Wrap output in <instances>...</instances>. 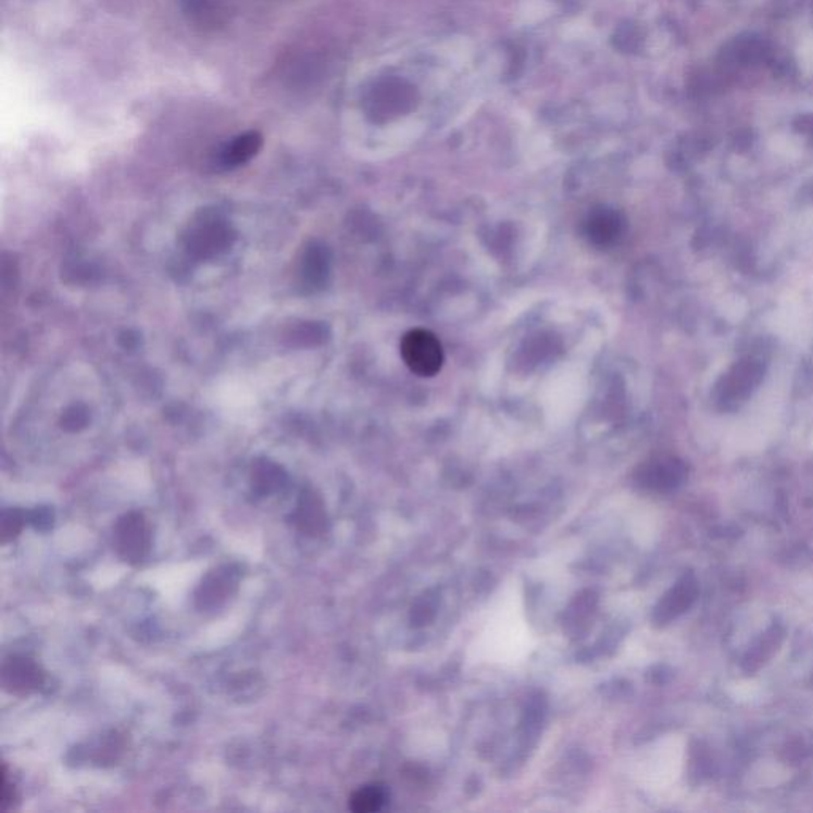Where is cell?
Listing matches in <instances>:
<instances>
[{
    "mask_svg": "<svg viewBox=\"0 0 813 813\" xmlns=\"http://www.w3.org/2000/svg\"><path fill=\"white\" fill-rule=\"evenodd\" d=\"M295 522L299 529L312 536V534L322 533L326 516L316 499L305 498L299 505L298 512H296Z\"/></svg>",
    "mask_w": 813,
    "mask_h": 813,
    "instance_id": "obj_11",
    "label": "cell"
},
{
    "mask_svg": "<svg viewBox=\"0 0 813 813\" xmlns=\"http://www.w3.org/2000/svg\"><path fill=\"white\" fill-rule=\"evenodd\" d=\"M785 639H787V628H785L784 623H771V625L767 626V628L764 629L752 643H750L749 649L743 653L742 663H740L743 674H756V672L763 670L766 664H770L775 654L780 651Z\"/></svg>",
    "mask_w": 813,
    "mask_h": 813,
    "instance_id": "obj_6",
    "label": "cell"
},
{
    "mask_svg": "<svg viewBox=\"0 0 813 813\" xmlns=\"http://www.w3.org/2000/svg\"><path fill=\"white\" fill-rule=\"evenodd\" d=\"M763 378V363L753 357L742 358L716 382L713 401L718 409L736 410L756 391Z\"/></svg>",
    "mask_w": 813,
    "mask_h": 813,
    "instance_id": "obj_1",
    "label": "cell"
},
{
    "mask_svg": "<svg viewBox=\"0 0 813 813\" xmlns=\"http://www.w3.org/2000/svg\"><path fill=\"white\" fill-rule=\"evenodd\" d=\"M27 516L16 509L5 510V512L2 513V522H0V526H2L3 542L15 539V537L18 536L21 529H23L24 523H26Z\"/></svg>",
    "mask_w": 813,
    "mask_h": 813,
    "instance_id": "obj_13",
    "label": "cell"
},
{
    "mask_svg": "<svg viewBox=\"0 0 813 813\" xmlns=\"http://www.w3.org/2000/svg\"><path fill=\"white\" fill-rule=\"evenodd\" d=\"M237 587V572L233 567H220L203 578L196 592L199 609H218Z\"/></svg>",
    "mask_w": 813,
    "mask_h": 813,
    "instance_id": "obj_7",
    "label": "cell"
},
{
    "mask_svg": "<svg viewBox=\"0 0 813 813\" xmlns=\"http://www.w3.org/2000/svg\"><path fill=\"white\" fill-rule=\"evenodd\" d=\"M113 542L126 563L140 564L151 549V530L142 513H127L116 522Z\"/></svg>",
    "mask_w": 813,
    "mask_h": 813,
    "instance_id": "obj_3",
    "label": "cell"
},
{
    "mask_svg": "<svg viewBox=\"0 0 813 813\" xmlns=\"http://www.w3.org/2000/svg\"><path fill=\"white\" fill-rule=\"evenodd\" d=\"M261 145H263V136L260 133L251 130V133L243 134L226 148L223 154V163L229 165V167L230 165L247 163L260 151Z\"/></svg>",
    "mask_w": 813,
    "mask_h": 813,
    "instance_id": "obj_10",
    "label": "cell"
},
{
    "mask_svg": "<svg viewBox=\"0 0 813 813\" xmlns=\"http://www.w3.org/2000/svg\"><path fill=\"white\" fill-rule=\"evenodd\" d=\"M2 684L7 690L18 695L36 690L41 684L39 666L27 658H12L3 664Z\"/></svg>",
    "mask_w": 813,
    "mask_h": 813,
    "instance_id": "obj_8",
    "label": "cell"
},
{
    "mask_svg": "<svg viewBox=\"0 0 813 813\" xmlns=\"http://www.w3.org/2000/svg\"><path fill=\"white\" fill-rule=\"evenodd\" d=\"M402 360L413 374L434 377L443 366L442 343L430 330L413 329L401 343Z\"/></svg>",
    "mask_w": 813,
    "mask_h": 813,
    "instance_id": "obj_2",
    "label": "cell"
},
{
    "mask_svg": "<svg viewBox=\"0 0 813 813\" xmlns=\"http://www.w3.org/2000/svg\"><path fill=\"white\" fill-rule=\"evenodd\" d=\"M29 522L37 529L45 530L53 526V515H51L50 510L37 509L36 512L29 513Z\"/></svg>",
    "mask_w": 813,
    "mask_h": 813,
    "instance_id": "obj_16",
    "label": "cell"
},
{
    "mask_svg": "<svg viewBox=\"0 0 813 813\" xmlns=\"http://www.w3.org/2000/svg\"><path fill=\"white\" fill-rule=\"evenodd\" d=\"M699 598V581L695 572L688 571L664 592L654 605L651 622L656 628H664L688 612Z\"/></svg>",
    "mask_w": 813,
    "mask_h": 813,
    "instance_id": "obj_4",
    "label": "cell"
},
{
    "mask_svg": "<svg viewBox=\"0 0 813 813\" xmlns=\"http://www.w3.org/2000/svg\"><path fill=\"white\" fill-rule=\"evenodd\" d=\"M263 472H258L257 474V481H254V485H257L258 491L263 492V495H267V492L274 491V489L278 488V484H280V477H278L277 472H274L275 468L271 467H264L261 468Z\"/></svg>",
    "mask_w": 813,
    "mask_h": 813,
    "instance_id": "obj_15",
    "label": "cell"
},
{
    "mask_svg": "<svg viewBox=\"0 0 813 813\" xmlns=\"http://www.w3.org/2000/svg\"><path fill=\"white\" fill-rule=\"evenodd\" d=\"M623 222L615 210L595 209L585 222V234L588 240L596 245H609L615 242L622 234Z\"/></svg>",
    "mask_w": 813,
    "mask_h": 813,
    "instance_id": "obj_9",
    "label": "cell"
},
{
    "mask_svg": "<svg viewBox=\"0 0 813 813\" xmlns=\"http://www.w3.org/2000/svg\"><path fill=\"white\" fill-rule=\"evenodd\" d=\"M687 466L674 456L654 458L637 472V484L651 492H671L687 480Z\"/></svg>",
    "mask_w": 813,
    "mask_h": 813,
    "instance_id": "obj_5",
    "label": "cell"
},
{
    "mask_svg": "<svg viewBox=\"0 0 813 813\" xmlns=\"http://www.w3.org/2000/svg\"><path fill=\"white\" fill-rule=\"evenodd\" d=\"M387 801V793L378 785L360 788L350 799V809L357 813L378 812Z\"/></svg>",
    "mask_w": 813,
    "mask_h": 813,
    "instance_id": "obj_12",
    "label": "cell"
},
{
    "mask_svg": "<svg viewBox=\"0 0 813 813\" xmlns=\"http://www.w3.org/2000/svg\"><path fill=\"white\" fill-rule=\"evenodd\" d=\"M690 766L692 777L698 778L699 781L702 777H708L709 770H711V758H709L708 750L702 749L701 743L692 749Z\"/></svg>",
    "mask_w": 813,
    "mask_h": 813,
    "instance_id": "obj_14",
    "label": "cell"
}]
</instances>
